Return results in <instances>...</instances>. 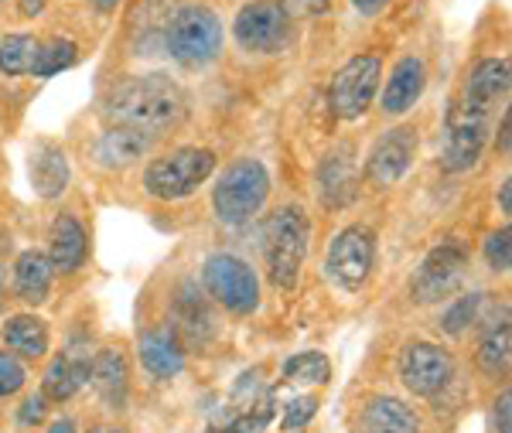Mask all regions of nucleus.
Wrapping results in <instances>:
<instances>
[{
    "label": "nucleus",
    "instance_id": "a211bd4d",
    "mask_svg": "<svg viewBox=\"0 0 512 433\" xmlns=\"http://www.w3.org/2000/svg\"><path fill=\"white\" fill-rule=\"evenodd\" d=\"M140 365L151 372L154 379H175L181 369H185V345L175 331L158 328L147 331L140 338Z\"/></svg>",
    "mask_w": 512,
    "mask_h": 433
},
{
    "label": "nucleus",
    "instance_id": "bb28decb",
    "mask_svg": "<svg viewBox=\"0 0 512 433\" xmlns=\"http://www.w3.org/2000/svg\"><path fill=\"white\" fill-rule=\"evenodd\" d=\"M509 355H512V338H509V307L502 311V318H492L485 324L482 341H478V365H482L489 376L509 369Z\"/></svg>",
    "mask_w": 512,
    "mask_h": 433
},
{
    "label": "nucleus",
    "instance_id": "58836bf2",
    "mask_svg": "<svg viewBox=\"0 0 512 433\" xmlns=\"http://www.w3.org/2000/svg\"><path fill=\"white\" fill-rule=\"evenodd\" d=\"M390 4V0H352V7L359 14H366V18H376L379 11H383V7Z\"/></svg>",
    "mask_w": 512,
    "mask_h": 433
},
{
    "label": "nucleus",
    "instance_id": "473e14b6",
    "mask_svg": "<svg viewBox=\"0 0 512 433\" xmlns=\"http://www.w3.org/2000/svg\"><path fill=\"white\" fill-rule=\"evenodd\" d=\"M485 260L495 273H509L512 266V232L509 226L495 229L489 239H485Z\"/></svg>",
    "mask_w": 512,
    "mask_h": 433
},
{
    "label": "nucleus",
    "instance_id": "f03ea898",
    "mask_svg": "<svg viewBox=\"0 0 512 433\" xmlns=\"http://www.w3.org/2000/svg\"><path fill=\"white\" fill-rule=\"evenodd\" d=\"M311 226L308 215L297 205H287L270 215L267 229H263V256H267V273L280 290H294L301 277L304 256H308Z\"/></svg>",
    "mask_w": 512,
    "mask_h": 433
},
{
    "label": "nucleus",
    "instance_id": "412c9836",
    "mask_svg": "<svg viewBox=\"0 0 512 433\" xmlns=\"http://www.w3.org/2000/svg\"><path fill=\"white\" fill-rule=\"evenodd\" d=\"M86 249V229L72 215H59L52 222V236H48V263H52V270L76 273L86 263Z\"/></svg>",
    "mask_w": 512,
    "mask_h": 433
},
{
    "label": "nucleus",
    "instance_id": "72a5a7b5",
    "mask_svg": "<svg viewBox=\"0 0 512 433\" xmlns=\"http://www.w3.org/2000/svg\"><path fill=\"white\" fill-rule=\"evenodd\" d=\"M24 379H28V372L18 358L11 352H0V396H14L24 386Z\"/></svg>",
    "mask_w": 512,
    "mask_h": 433
},
{
    "label": "nucleus",
    "instance_id": "7ed1b4c3",
    "mask_svg": "<svg viewBox=\"0 0 512 433\" xmlns=\"http://www.w3.org/2000/svg\"><path fill=\"white\" fill-rule=\"evenodd\" d=\"M270 198V174L253 157H239L219 174L216 191H212V205H216L219 222L226 226H246L253 215Z\"/></svg>",
    "mask_w": 512,
    "mask_h": 433
},
{
    "label": "nucleus",
    "instance_id": "7c9ffc66",
    "mask_svg": "<svg viewBox=\"0 0 512 433\" xmlns=\"http://www.w3.org/2000/svg\"><path fill=\"white\" fill-rule=\"evenodd\" d=\"M485 301V294H468V297H458L448 311H444V318H441V331L444 335H461V331L468 328L475 318H478V307H482Z\"/></svg>",
    "mask_w": 512,
    "mask_h": 433
},
{
    "label": "nucleus",
    "instance_id": "c9c22d12",
    "mask_svg": "<svg viewBox=\"0 0 512 433\" xmlns=\"http://www.w3.org/2000/svg\"><path fill=\"white\" fill-rule=\"evenodd\" d=\"M495 433H512V393L499 396V403H495Z\"/></svg>",
    "mask_w": 512,
    "mask_h": 433
},
{
    "label": "nucleus",
    "instance_id": "a878e982",
    "mask_svg": "<svg viewBox=\"0 0 512 433\" xmlns=\"http://www.w3.org/2000/svg\"><path fill=\"white\" fill-rule=\"evenodd\" d=\"M4 345L21 358H41L48 352V324L35 314H14L4 324Z\"/></svg>",
    "mask_w": 512,
    "mask_h": 433
},
{
    "label": "nucleus",
    "instance_id": "37998d69",
    "mask_svg": "<svg viewBox=\"0 0 512 433\" xmlns=\"http://www.w3.org/2000/svg\"><path fill=\"white\" fill-rule=\"evenodd\" d=\"M89 4H93L96 11H117L120 0H89Z\"/></svg>",
    "mask_w": 512,
    "mask_h": 433
},
{
    "label": "nucleus",
    "instance_id": "c756f323",
    "mask_svg": "<svg viewBox=\"0 0 512 433\" xmlns=\"http://www.w3.org/2000/svg\"><path fill=\"white\" fill-rule=\"evenodd\" d=\"M284 376L287 382H297V386H325L332 379V362L321 352H301L284 362Z\"/></svg>",
    "mask_w": 512,
    "mask_h": 433
},
{
    "label": "nucleus",
    "instance_id": "9b49d317",
    "mask_svg": "<svg viewBox=\"0 0 512 433\" xmlns=\"http://www.w3.org/2000/svg\"><path fill=\"white\" fill-rule=\"evenodd\" d=\"M383 82V62L376 55H355L335 72L332 89H328V106L338 120H359L373 106Z\"/></svg>",
    "mask_w": 512,
    "mask_h": 433
},
{
    "label": "nucleus",
    "instance_id": "2f4dec72",
    "mask_svg": "<svg viewBox=\"0 0 512 433\" xmlns=\"http://www.w3.org/2000/svg\"><path fill=\"white\" fill-rule=\"evenodd\" d=\"M270 416H274V399H267V403L256 406V410L239 413L233 423H226V427H219V430H209V433H263Z\"/></svg>",
    "mask_w": 512,
    "mask_h": 433
},
{
    "label": "nucleus",
    "instance_id": "6e6552de",
    "mask_svg": "<svg viewBox=\"0 0 512 433\" xmlns=\"http://www.w3.org/2000/svg\"><path fill=\"white\" fill-rule=\"evenodd\" d=\"M202 283L212 301L233 314H253L260 307V280L253 266L233 253H212L202 263Z\"/></svg>",
    "mask_w": 512,
    "mask_h": 433
},
{
    "label": "nucleus",
    "instance_id": "dca6fc26",
    "mask_svg": "<svg viewBox=\"0 0 512 433\" xmlns=\"http://www.w3.org/2000/svg\"><path fill=\"white\" fill-rule=\"evenodd\" d=\"M424 86H427V69L424 62L414 55L400 58L396 62V69L390 72V79H386V89H383V113L386 116H403L407 110H414L417 99L424 96Z\"/></svg>",
    "mask_w": 512,
    "mask_h": 433
},
{
    "label": "nucleus",
    "instance_id": "f8f14e48",
    "mask_svg": "<svg viewBox=\"0 0 512 433\" xmlns=\"http://www.w3.org/2000/svg\"><path fill=\"white\" fill-rule=\"evenodd\" d=\"M454 376V362L441 345L414 341L400 355V379L414 396H437Z\"/></svg>",
    "mask_w": 512,
    "mask_h": 433
},
{
    "label": "nucleus",
    "instance_id": "1a4fd4ad",
    "mask_svg": "<svg viewBox=\"0 0 512 433\" xmlns=\"http://www.w3.org/2000/svg\"><path fill=\"white\" fill-rule=\"evenodd\" d=\"M468 273V246L461 239H448V243L434 246L424 256V263L410 277V301L414 304H441L461 287Z\"/></svg>",
    "mask_w": 512,
    "mask_h": 433
},
{
    "label": "nucleus",
    "instance_id": "5701e85b",
    "mask_svg": "<svg viewBox=\"0 0 512 433\" xmlns=\"http://www.w3.org/2000/svg\"><path fill=\"white\" fill-rule=\"evenodd\" d=\"M31 188L38 198H59L69 188V157L55 144H38L31 151Z\"/></svg>",
    "mask_w": 512,
    "mask_h": 433
},
{
    "label": "nucleus",
    "instance_id": "20e7f679",
    "mask_svg": "<svg viewBox=\"0 0 512 433\" xmlns=\"http://www.w3.org/2000/svg\"><path fill=\"white\" fill-rule=\"evenodd\" d=\"M212 171H216V154L209 147H178V151L161 154L147 164L144 188L158 202H181V198L195 195V188L205 185Z\"/></svg>",
    "mask_w": 512,
    "mask_h": 433
},
{
    "label": "nucleus",
    "instance_id": "cd10ccee",
    "mask_svg": "<svg viewBox=\"0 0 512 433\" xmlns=\"http://www.w3.org/2000/svg\"><path fill=\"white\" fill-rule=\"evenodd\" d=\"M38 55V38L31 35H7L0 41V76H31V65Z\"/></svg>",
    "mask_w": 512,
    "mask_h": 433
},
{
    "label": "nucleus",
    "instance_id": "4c0bfd02",
    "mask_svg": "<svg viewBox=\"0 0 512 433\" xmlns=\"http://www.w3.org/2000/svg\"><path fill=\"white\" fill-rule=\"evenodd\" d=\"M41 420H45V396L24 399V406H21V423H24V427H31V423H41Z\"/></svg>",
    "mask_w": 512,
    "mask_h": 433
},
{
    "label": "nucleus",
    "instance_id": "4be33fe9",
    "mask_svg": "<svg viewBox=\"0 0 512 433\" xmlns=\"http://www.w3.org/2000/svg\"><path fill=\"white\" fill-rule=\"evenodd\" d=\"M89 355L86 348H69V352L55 355L52 365L45 369V399H72L86 386L89 379Z\"/></svg>",
    "mask_w": 512,
    "mask_h": 433
},
{
    "label": "nucleus",
    "instance_id": "c03bdc74",
    "mask_svg": "<svg viewBox=\"0 0 512 433\" xmlns=\"http://www.w3.org/2000/svg\"><path fill=\"white\" fill-rule=\"evenodd\" d=\"M48 433H76V427H72V420H59V423H52Z\"/></svg>",
    "mask_w": 512,
    "mask_h": 433
},
{
    "label": "nucleus",
    "instance_id": "6ab92c4d",
    "mask_svg": "<svg viewBox=\"0 0 512 433\" xmlns=\"http://www.w3.org/2000/svg\"><path fill=\"white\" fill-rule=\"evenodd\" d=\"M89 379H93L99 399H103L110 410H123L130 393V372H127V358L117 348H103L93 365H89Z\"/></svg>",
    "mask_w": 512,
    "mask_h": 433
},
{
    "label": "nucleus",
    "instance_id": "b1692460",
    "mask_svg": "<svg viewBox=\"0 0 512 433\" xmlns=\"http://www.w3.org/2000/svg\"><path fill=\"white\" fill-rule=\"evenodd\" d=\"M52 277H55L52 263L38 249L21 253L18 263H14V290H18L24 304H45L48 294H52Z\"/></svg>",
    "mask_w": 512,
    "mask_h": 433
},
{
    "label": "nucleus",
    "instance_id": "ddd939ff",
    "mask_svg": "<svg viewBox=\"0 0 512 433\" xmlns=\"http://www.w3.org/2000/svg\"><path fill=\"white\" fill-rule=\"evenodd\" d=\"M417 154V130L414 127H396L373 144V151L366 157V178L376 188H390L403 174L410 171Z\"/></svg>",
    "mask_w": 512,
    "mask_h": 433
},
{
    "label": "nucleus",
    "instance_id": "ea45409f",
    "mask_svg": "<svg viewBox=\"0 0 512 433\" xmlns=\"http://www.w3.org/2000/svg\"><path fill=\"white\" fill-rule=\"evenodd\" d=\"M499 202H502V212L512 215V181H502V188H499Z\"/></svg>",
    "mask_w": 512,
    "mask_h": 433
},
{
    "label": "nucleus",
    "instance_id": "f704fd0d",
    "mask_svg": "<svg viewBox=\"0 0 512 433\" xmlns=\"http://www.w3.org/2000/svg\"><path fill=\"white\" fill-rule=\"evenodd\" d=\"M318 413V396H297L284 410V430H301Z\"/></svg>",
    "mask_w": 512,
    "mask_h": 433
},
{
    "label": "nucleus",
    "instance_id": "0eeeda50",
    "mask_svg": "<svg viewBox=\"0 0 512 433\" xmlns=\"http://www.w3.org/2000/svg\"><path fill=\"white\" fill-rule=\"evenodd\" d=\"M233 35L243 52L277 55L291 45L294 18L280 0H253V4L239 7L233 21Z\"/></svg>",
    "mask_w": 512,
    "mask_h": 433
},
{
    "label": "nucleus",
    "instance_id": "aec40b11",
    "mask_svg": "<svg viewBox=\"0 0 512 433\" xmlns=\"http://www.w3.org/2000/svg\"><path fill=\"white\" fill-rule=\"evenodd\" d=\"M359 433H420L417 413L403 399L376 396L362 406L359 413Z\"/></svg>",
    "mask_w": 512,
    "mask_h": 433
},
{
    "label": "nucleus",
    "instance_id": "39448f33",
    "mask_svg": "<svg viewBox=\"0 0 512 433\" xmlns=\"http://www.w3.org/2000/svg\"><path fill=\"white\" fill-rule=\"evenodd\" d=\"M164 45H168V52L175 62L188 65V69H202V65H209L222 48L219 14L202 4L181 7L175 18L168 21Z\"/></svg>",
    "mask_w": 512,
    "mask_h": 433
},
{
    "label": "nucleus",
    "instance_id": "f257e3e1",
    "mask_svg": "<svg viewBox=\"0 0 512 433\" xmlns=\"http://www.w3.org/2000/svg\"><path fill=\"white\" fill-rule=\"evenodd\" d=\"M185 110V93L168 76H127L117 86H110L103 99V113L110 116V123L151 133V137L178 127Z\"/></svg>",
    "mask_w": 512,
    "mask_h": 433
},
{
    "label": "nucleus",
    "instance_id": "f3484780",
    "mask_svg": "<svg viewBox=\"0 0 512 433\" xmlns=\"http://www.w3.org/2000/svg\"><path fill=\"white\" fill-rule=\"evenodd\" d=\"M355 185H359L355 151L352 144H338L318 168V191L328 205H345L355 198Z\"/></svg>",
    "mask_w": 512,
    "mask_h": 433
},
{
    "label": "nucleus",
    "instance_id": "a19ab883",
    "mask_svg": "<svg viewBox=\"0 0 512 433\" xmlns=\"http://www.w3.org/2000/svg\"><path fill=\"white\" fill-rule=\"evenodd\" d=\"M41 7H45V0H21V11L28 14V18L31 14H41Z\"/></svg>",
    "mask_w": 512,
    "mask_h": 433
},
{
    "label": "nucleus",
    "instance_id": "79ce46f5",
    "mask_svg": "<svg viewBox=\"0 0 512 433\" xmlns=\"http://www.w3.org/2000/svg\"><path fill=\"white\" fill-rule=\"evenodd\" d=\"M499 144H502V151H509V116H502V130H499Z\"/></svg>",
    "mask_w": 512,
    "mask_h": 433
},
{
    "label": "nucleus",
    "instance_id": "e433bc0d",
    "mask_svg": "<svg viewBox=\"0 0 512 433\" xmlns=\"http://www.w3.org/2000/svg\"><path fill=\"white\" fill-rule=\"evenodd\" d=\"M280 4H284L294 18V14H325L328 7H332V0H280Z\"/></svg>",
    "mask_w": 512,
    "mask_h": 433
},
{
    "label": "nucleus",
    "instance_id": "4468645a",
    "mask_svg": "<svg viewBox=\"0 0 512 433\" xmlns=\"http://www.w3.org/2000/svg\"><path fill=\"white\" fill-rule=\"evenodd\" d=\"M512 89V69L509 58H482L465 79V89H461L458 99L478 106V110L495 113V106H502L509 99Z\"/></svg>",
    "mask_w": 512,
    "mask_h": 433
},
{
    "label": "nucleus",
    "instance_id": "423d86ee",
    "mask_svg": "<svg viewBox=\"0 0 512 433\" xmlns=\"http://www.w3.org/2000/svg\"><path fill=\"white\" fill-rule=\"evenodd\" d=\"M492 113L478 106L454 99L444 113V137H441V164L448 171H472L482 161V151L489 144Z\"/></svg>",
    "mask_w": 512,
    "mask_h": 433
},
{
    "label": "nucleus",
    "instance_id": "393cba45",
    "mask_svg": "<svg viewBox=\"0 0 512 433\" xmlns=\"http://www.w3.org/2000/svg\"><path fill=\"white\" fill-rule=\"evenodd\" d=\"M154 137L151 133H140V130H127V127H113L106 130L103 137H99V161L106 164V168H127V164L140 161L147 151H151Z\"/></svg>",
    "mask_w": 512,
    "mask_h": 433
},
{
    "label": "nucleus",
    "instance_id": "9d476101",
    "mask_svg": "<svg viewBox=\"0 0 512 433\" xmlns=\"http://www.w3.org/2000/svg\"><path fill=\"white\" fill-rule=\"evenodd\" d=\"M373 263H376L373 229L369 226H345L332 239V246H328L325 273L338 290L355 294V290L366 287L369 273H373Z\"/></svg>",
    "mask_w": 512,
    "mask_h": 433
},
{
    "label": "nucleus",
    "instance_id": "c85d7f7f",
    "mask_svg": "<svg viewBox=\"0 0 512 433\" xmlns=\"http://www.w3.org/2000/svg\"><path fill=\"white\" fill-rule=\"evenodd\" d=\"M79 45L69 38H52V41H38V55L31 65V76H59L69 65H76Z\"/></svg>",
    "mask_w": 512,
    "mask_h": 433
},
{
    "label": "nucleus",
    "instance_id": "2eb2a0df",
    "mask_svg": "<svg viewBox=\"0 0 512 433\" xmlns=\"http://www.w3.org/2000/svg\"><path fill=\"white\" fill-rule=\"evenodd\" d=\"M171 331H175L178 338L185 341H209V335L216 331V318H212L209 304H205V297L198 294L195 283H181L175 301H171Z\"/></svg>",
    "mask_w": 512,
    "mask_h": 433
},
{
    "label": "nucleus",
    "instance_id": "a18cd8bd",
    "mask_svg": "<svg viewBox=\"0 0 512 433\" xmlns=\"http://www.w3.org/2000/svg\"><path fill=\"white\" fill-rule=\"evenodd\" d=\"M93 433H127V430H117V427H99V430H93Z\"/></svg>",
    "mask_w": 512,
    "mask_h": 433
},
{
    "label": "nucleus",
    "instance_id": "49530a36",
    "mask_svg": "<svg viewBox=\"0 0 512 433\" xmlns=\"http://www.w3.org/2000/svg\"><path fill=\"white\" fill-rule=\"evenodd\" d=\"M0 290H4V270H0Z\"/></svg>",
    "mask_w": 512,
    "mask_h": 433
}]
</instances>
